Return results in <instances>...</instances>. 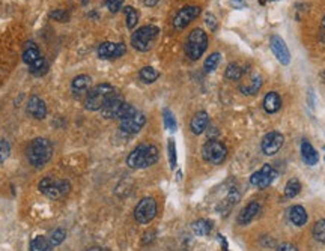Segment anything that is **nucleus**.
Listing matches in <instances>:
<instances>
[{"instance_id": "f257e3e1", "label": "nucleus", "mask_w": 325, "mask_h": 251, "mask_svg": "<svg viewBox=\"0 0 325 251\" xmlns=\"http://www.w3.org/2000/svg\"><path fill=\"white\" fill-rule=\"evenodd\" d=\"M160 158L158 149L154 144L137 146L127 158V164L131 168H146L154 166Z\"/></svg>"}, {"instance_id": "f03ea898", "label": "nucleus", "mask_w": 325, "mask_h": 251, "mask_svg": "<svg viewBox=\"0 0 325 251\" xmlns=\"http://www.w3.org/2000/svg\"><path fill=\"white\" fill-rule=\"evenodd\" d=\"M53 155V148H52V143L49 142V138H44V137H38L35 138L29 149H28V158H29V162L35 167H43L46 166L50 158Z\"/></svg>"}, {"instance_id": "7ed1b4c3", "label": "nucleus", "mask_w": 325, "mask_h": 251, "mask_svg": "<svg viewBox=\"0 0 325 251\" xmlns=\"http://www.w3.org/2000/svg\"><path fill=\"white\" fill-rule=\"evenodd\" d=\"M116 94L115 88L112 84H107V83H103V84H98L95 88H92L88 95H86V100H85V107L91 112H97V110H101L104 107V104Z\"/></svg>"}, {"instance_id": "20e7f679", "label": "nucleus", "mask_w": 325, "mask_h": 251, "mask_svg": "<svg viewBox=\"0 0 325 251\" xmlns=\"http://www.w3.org/2000/svg\"><path fill=\"white\" fill-rule=\"evenodd\" d=\"M208 48V35L202 29H194L185 42V54L191 60H197Z\"/></svg>"}, {"instance_id": "39448f33", "label": "nucleus", "mask_w": 325, "mask_h": 251, "mask_svg": "<svg viewBox=\"0 0 325 251\" xmlns=\"http://www.w3.org/2000/svg\"><path fill=\"white\" fill-rule=\"evenodd\" d=\"M158 35H160V29L157 26H143L133 34L131 46L137 52H149Z\"/></svg>"}, {"instance_id": "423d86ee", "label": "nucleus", "mask_w": 325, "mask_h": 251, "mask_svg": "<svg viewBox=\"0 0 325 251\" xmlns=\"http://www.w3.org/2000/svg\"><path fill=\"white\" fill-rule=\"evenodd\" d=\"M71 190V185L68 180L62 179V180H56L53 178H44L41 182H40V191L53 198V200H58L64 196H67Z\"/></svg>"}, {"instance_id": "0eeeda50", "label": "nucleus", "mask_w": 325, "mask_h": 251, "mask_svg": "<svg viewBox=\"0 0 325 251\" xmlns=\"http://www.w3.org/2000/svg\"><path fill=\"white\" fill-rule=\"evenodd\" d=\"M226 155H227V149L218 140H209L203 144L202 156L205 161L211 164H221L226 160Z\"/></svg>"}, {"instance_id": "6e6552de", "label": "nucleus", "mask_w": 325, "mask_h": 251, "mask_svg": "<svg viewBox=\"0 0 325 251\" xmlns=\"http://www.w3.org/2000/svg\"><path fill=\"white\" fill-rule=\"evenodd\" d=\"M155 215H157V202L152 197L142 198L134 209V218L140 224H148L149 221L154 220Z\"/></svg>"}, {"instance_id": "1a4fd4ad", "label": "nucleus", "mask_w": 325, "mask_h": 251, "mask_svg": "<svg viewBox=\"0 0 325 251\" xmlns=\"http://www.w3.org/2000/svg\"><path fill=\"white\" fill-rule=\"evenodd\" d=\"M275 170L272 168V166L269 164H265L263 167H260L257 172H254L251 176H250V184L256 188H266L271 185V182L274 180L275 178Z\"/></svg>"}, {"instance_id": "9d476101", "label": "nucleus", "mask_w": 325, "mask_h": 251, "mask_svg": "<svg viewBox=\"0 0 325 251\" xmlns=\"http://www.w3.org/2000/svg\"><path fill=\"white\" fill-rule=\"evenodd\" d=\"M200 14V8L199 6H185L182 10L178 11V14L173 18V28L176 30H182L185 29L193 20H196Z\"/></svg>"}, {"instance_id": "9b49d317", "label": "nucleus", "mask_w": 325, "mask_h": 251, "mask_svg": "<svg viewBox=\"0 0 325 251\" xmlns=\"http://www.w3.org/2000/svg\"><path fill=\"white\" fill-rule=\"evenodd\" d=\"M269 42H271V50H272L275 59L281 65H289L290 64V52H289L286 42L283 41V38L278 35H272Z\"/></svg>"}, {"instance_id": "f8f14e48", "label": "nucleus", "mask_w": 325, "mask_h": 251, "mask_svg": "<svg viewBox=\"0 0 325 251\" xmlns=\"http://www.w3.org/2000/svg\"><path fill=\"white\" fill-rule=\"evenodd\" d=\"M127 53V47L124 42H103L98 47V56L101 59L110 60V59H118Z\"/></svg>"}, {"instance_id": "ddd939ff", "label": "nucleus", "mask_w": 325, "mask_h": 251, "mask_svg": "<svg viewBox=\"0 0 325 251\" xmlns=\"http://www.w3.org/2000/svg\"><path fill=\"white\" fill-rule=\"evenodd\" d=\"M145 122H146L145 114L136 112L133 116H130V118H127V119H122L119 128H121V131L125 132V134H136V132H139V131L143 128Z\"/></svg>"}, {"instance_id": "4468645a", "label": "nucleus", "mask_w": 325, "mask_h": 251, "mask_svg": "<svg viewBox=\"0 0 325 251\" xmlns=\"http://www.w3.org/2000/svg\"><path fill=\"white\" fill-rule=\"evenodd\" d=\"M283 142H284L283 134H280L277 131L268 132L263 137V140H262V150H263V154L265 155H274V154H277L281 149Z\"/></svg>"}, {"instance_id": "2eb2a0df", "label": "nucleus", "mask_w": 325, "mask_h": 251, "mask_svg": "<svg viewBox=\"0 0 325 251\" xmlns=\"http://www.w3.org/2000/svg\"><path fill=\"white\" fill-rule=\"evenodd\" d=\"M26 110L35 119H44L47 116V106L40 96H32L28 102Z\"/></svg>"}, {"instance_id": "dca6fc26", "label": "nucleus", "mask_w": 325, "mask_h": 251, "mask_svg": "<svg viewBox=\"0 0 325 251\" xmlns=\"http://www.w3.org/2000/svg\"><path fill=\"white\" fill-rule=\"evenodd\" d=\"M124 104V100H122V96L121 95H118V94H115L106 104H104V107L101 108V113H103V116L104 118H107V119H116V116H118V112H119V108H121V106Z\"/></svg>"}, {"instance_id": "f3484780", "label": "nucleus", "mask_w": 325, "mask_h": 251, "mask_svg": "<svg viewBox=\"0 0 325 251\" xmlns=\"http://www.w3.org/2000/svg\"><path fill=\"white\" fill-rule=\"evenodd\" d=\"M208 124H209V116L206 112H199L194 114V118L191 119V124H190V128L193 131V134L199 136L202 134L206 128H208Z\"/></svg>"}, {"instance_id": "a211bd4d", "label": "nucleus", "mask_w": 325, "mask_h": 251, "mask_svg": "<svg viewBox=\"0 0 325 251\" xmlns=\"http://www.w3.org/2000/svg\"><path fill=\"white\" fill-rule=\"evenodd\" d=\"M91 86H92V80H91L89 76H85V74L77 76V77L73 80V83H71L73 92H74L76 95H83V94L88 95V92L91 90Z\"/></svg>"}, {"instance_id": "6ab92c4d", "label": "nucleus", "mask_w": 325, "mask_h": 251, "mask_svg": "<svg viewBox=\"0 0 325 251\" xmlns=\"http://www.w3.org/2000/svg\"><path fill=\"white\" fill-rule=\"evenodd\" d=\"M259 210H260V204H259L257 202L248 203V204L241 210V214L238 215V222H239L241 226L248 224V222L259 214Z\"/></svg>"}, {"instance_id": "aec40b11", "label": "nucleus", "mask_w": 325, "mask_h": 251, "mask_svg": "<svg viewBox=\"0 0 325 251\" xmlns=\"http://www.w3.org/2000/svg\"><path fill=\"white\" fill-rule=\"evenodd\" d=\"M280 107H281V98H280L278 94L269 92V94L265 95V98H263V110L266 113L274 114V113H277L280 110Z\"/></svg>"}, {"instance_id": "412c9836", "label": "nucleus", "mask_w": 325, "mask_h": 251, "mask_svg": "<svg viewBox=\"0 0 325 251\" xmlns=\"http://www.w3.org/2000/svg\"><path fill=\"white\" fill-rule=\"evenodd\" d=\"M301 156H302L304 162L308 166H314L319 161L317 152L314 150V148L307 140H302V143H301Z\"/></svg>"}, {"instance_id": "4be33fe9", "label": "nucleus", "mask_w": 325, "mask_h": 251, "mask_svg": "<svg viewBox=\"0 0 325 251\" xmlns=\"http://www.w3.org/2000/svg\"><path fill=\"white\" fill-rule=\"evenodd\" d=\"M289 220L292 221V224H295L296 227H301L307 222V212L302 206L295 204L289 209Z\"/></svg>"}, {"instance_id": "5701e85b", "label": "nucleus", "mask_w": 325, "mask_h": 251, "mask_svg": "<svg viewBox=\"0 0 325 251\" xmlns=\"http://www.w3.org/2000/svg\"><path fill=\"white\" fill-rule=\"evenodd\" d=\"M40 58H41V53H40L38 46H37L35 42H32V41L26 42L25 50H23V60H25V64L32 65V64H35Z\"/></svg>"}, {"instance_id": "b1692460", "label": "nucleus", "mask_w": 325, "mask_h": 251, "mask_svg": "<svg viewBox=\"0 0 325 251\" xmlns=\"http://www.w3.org/2000/svg\"><path fill=\"white\" fill-rule=\"evenodd\" d=\"M260 88H262V78H260V76H253L247 84L239 86V90H241L242 95L251 96V95H256Z\"/></svg>"}, {"instance_id": "393cba45", "label": "nucleus", "mask_w": 325, "mask_h": 251, "mask_svg": "<svg viewBox=\"0 0 325 251\" xmlns=\"http://www.w3.org/2000/svg\"><path fill=\"white\" fill-rule=\"evenodd\" d=\"M158 71L157 70H154L152 66H145V68H142L140 71H139V78L143 82V83H146V84H151V83H154L157 78H158Z\"/></svg>"}, {"instance_id": "a878e982", "label": "nucleus", "mask_w": 325, "mask_h": 251, "mask_svg": "<svg viewBox=\"0 0 325 251\" xmlns=\"http://www.w3.org/2000/svg\"><path fill=\"white\" fill-rule=\"evenodd\" d=\"M47 71H49V62L43 58H40L35 64L31 65V74L35 77H43L47 74Z\"/></svg>"}, {"instance_id": "bb28decb", "label": "nucleus", "mask_w": 325, "mask_h": 251, "mask_svg": "<svg viewBox=\"0 0 325 251\" xmlns=\"http://www.w3.org/2000/svg\"><path fill=\"white\" fill-rule=\"evenodd\" d=\"M242 74H244V71L238 64H229L226 71H224V77L227 80H232V82H238L242 77Z\"/></svg>"}, {"instance_id": "cd10ccee", "label": "nucleus", "mask_w": 325, "mask_h": 251, "mask_svg": "<svg viewBox=\"0 0 325 251\" xmlns=\"http://www.w3.org/2000/svg\"><path fill=\"white\" fill-rule=\"evenodd\" d=\"M191 228L197 236H206L211 232V222L206 221V220H197V221L193 222Z\"/></svg>"}, {"instance_id": "c85d7f7f", "label": "nucleus", "mask_w": 325, "mask_h": 251, "mask_svg": "<svg viewBox=\"0 0 325 251\" xmlns=\"http://www.w3.org/2000/svg\"><path fill=\"white\" fill-rule=\"evenodd\" d=\"M31 251H53L50 242L44 236H37L31 242Z\"/></svg>"}, {"instance_id": "c756f323", "label": "nucleus", "mask_w": 325, "mask_h": 251, "mask_svg": "<svg viewBox=\"0 0 325 251\" xmlns=\"http://www.w3.org/2000/svg\"><path fill=\"white\" fill-rule=\"evenodd\" d=\"M220 60H221V54L220 53H212L206 58L205 64H203V70L205 72H212L217 70V66L220 65Z\"/></svg>"}, {"instance_id": "7c9ffc66", "label": "nucleus", "mask_w": 325, "mask_h": 251, "mask_svg": "<svg viewBox=\"0 0 325 251\" xmlns=\"http://www.w3.org/2000/svg\"><path fill=\"white\" fill-rule=\"evenodd\" d=\"M125 17H127V26L128 29H134L139 23V12L133 6H125Z\"/></svg>"}, {"instance_id": "2f4dec72", "label": "nucleus", "mask_w": 325, "mask_h": 251, "mask_svg": "<svg viewBox=\"0 0 325 251\" xmlns=\"http://www.w3.org/2000/svg\"><path fill=\"white\" fill-rule=\"evenodd\" d=\"M299 191H301V184L296 179H290L284 186V197L292 198V197L298 196Z\"/></svg>"}, {"instance_id": "473e14b6", "label": "nucleus", "mask_w": 325, "mask_h": 251, "mask_svg": "<svg viewBox=\"0 0 325 251\" xmlns=\"http://www.w3.org/2000/svg\"><path fill=\"white\" fill-rule=\"evenodd\" d=\"M313 238L317 242L325 244V220L316 221V224L313 226Z\"/></svg>"}, {"instance_id": "72a5a7b5", "label": "nucleus", "mask_w": 325, "mask_h": 251, "mask_svg": "<svg viewBox=\"0 0 325 251\" xmlns=\"http://www.w3.org/2000/svg\"><path fill=\"white\" fill-rule=\"evenodd\" d=\"M65 238H67V232L64 228H56V230L52 232L49 242H50L52 246H58V245H61L65 240Z\"/></svg>"}, {"instance_id": "f704fd0d", "label": "nucleus", "mask_w": 325, "mask_h": 251, "mask_svg": "<svg viewBox=\"0 0 325 251\" xmlns=\"http://www.w3.org/2000/svg\"><path fill=\"white\" fill-rule=\"evenodd\" d=\"M136 113V108L131 106V104H128V102H124L122 106H121V108H119V112H118V116H116V119H127V118H130V116H133Z\"/></svg>"}, {"instance_id": "c9c22d12", "label": "nucleus", "mask_w": 325, "mask_h": 251, "mask_svg": "<svg viewBox=\"0 0 325 251\" xmlns=\"http://www.w3.org/2000/svg\"><path fill=\"white\" fill-rule=\"evenodd\" d=\"M11 154V144L7 140H0V164L8 160Z\"/></svg>"}, {"instance_id": "e433bc0d", "label": "nucleus", "mask_w": 325, "mask_h": 251, "mask_svg": "<svg viewBox=\"0 0 325 251\" xmlns=\"http://www.w3.org/2000/svg\"><path fill=\"white\" fill-rule=\"evenodd\" d=\"M124 0H106V6L112 14H116L122 10Z\"/></svg>"}, {"instance_id": "4c0bfd02", "label": "nucleus", "mask_w": 325, "mask_h": 251, "mask_svg": "<svg viewBox=\"0 0 325 251\" xmlns=\"http://www.w3.org/2000/svg\"><path fill=\"white\" fill-rule=\"evenodd\" d=\"M164 125H166V128L170 130V131H175V130H176V120H175V116H173L172 112H169V110L164 112Z\"/></svg>"}, {"instance_id": "58836bf2", "label": "nucleus", "mask_w": 325, "mask_h": 251, "mask_svg": "<svg viewBox=\"0 0 325 251\" xmlns=\"http://www.w3.org/2000/svg\"><path fill=\"white\" fill-rule=\"evenodd\" d=\"M50 17L53 20H56V22H68L70 14L67 11H64V10H56V11H52Z\"/></svg>"}, {"instance_id": "ea45409f", "label": "nucleus", "mask_w": 325, "mask_h": 251, "mask_svg": "<svg viewBox=\"0 0 325 251\" xmlns=\"http://www.w3.org/2000/svg\"><path fill=\"white\" fill-rule=\"evenodd\" d=\"M205 23H206V26L212 30V32H215L217 30V26H218V23H217V18H215V16L214 14H211V12H206L205 14Z\"/></svg>"}, {"instance_id": "a19ab883", "label": "nucleus", "mask_w": 325, "mask_h": 251, "mask_svg": "<svg viewBox=\"0 0 325 251\" xmlns=\"http://www.w3.org/2000/svg\"><path fill=\"white\" fill-rule=\"evenodd\" d=\"M169 160H170V166L175 167L176 166V148H175L173 138L169 140Z\"/></svg>"}, {"instance_id": "79ce46f5", "label": "nucleus", "mask_w": 325, "mask_h": 251, "mask_svg": "<svg viewBox=\"0 0 325 251\" xmlns=\"http://www.w3.org/2000/svg\"><path fill=\"white\" fill-rule=\"evenodd\" d=\"M230 5L235 8V10H242V8H247V4L244 0H230Z\"/></svg>"}, {"instance_id": "37998d69", "label": "nucleus", "mask_w": 325, "mask_h": 251, "mask_svg": "<svg viewBox=\"0 0 325 251\" xmlns=\"http://www.w3.org/2000/svg\"><path fill=\"white\" fill-rule=\"evenodd\" d=\"M275 251H298L292 244H281Z\"/></svg>"}, {"instance_id": "c03bdc74", "label": "nucleus", "mask_w": 325, "mask_h": 251, "mask_svg": "<svg viewBox=\"0 0 325 251\" xmlns=\"http://www.w3.org/2000/svg\"><path fill=\"white\" fill-rule=\"evenodd\" d=\"M320 38H322V41L325 42V17H323V20H322V24H320Z\"/></svg>"}, {"instance_id": "a18cd8bd", "label": "nucleus", "mask_w": 325, "mask_h": 251, "mask_svg": "<svg viewBox=\"0 0 325 251\" xmlns=\"http://www.w3.org/2000/svg\"><path fill=\"white\" fill-rule=\"evenodd\" d=\"M158 2H160V0H145V5L149 6V8H152V6H155Z\"/></svg>"}, {"instance_id": "49530a36", "label": "nucleus", "mask_w": 325, "mask_h": 251, "mask_svg": "<svg viewBox=\"0 0 325 251\" xmlns=\"http://www.w3.org/2000/svg\"><path fill=\"white\" fill-rule=\"evenodd\" d=\"M260 2L263 4V2H278V0H260Z\"/></svg>"}, {"instance_id": "de8ad7c7", "label": "nucleus", "mask_w": 325, "mask_h": 251, "mask_svg": "<svg viewBox=\"0 0 325 251\" xmlns=\"http://www.w3.org/2000/svg\"><path fill=\"white\" fill-rule=\"evenodd\" d=\"M83 2H88V0H83Z\"/></svg>"}]
</instances>
